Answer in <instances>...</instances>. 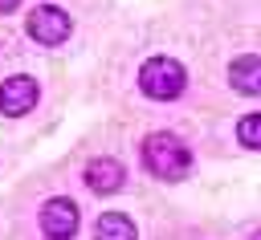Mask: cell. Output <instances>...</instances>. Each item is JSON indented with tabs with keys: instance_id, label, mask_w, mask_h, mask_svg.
<instances>
[{
	"instance_id": "6da1fadb",
	"label": "cell",
	"mask_w": 261,
	"mask_h": 240,
	"mask_svg": "<svg viewBox=\"0 0 261 240\" xmlns=\"http://www.w3.org/2000/svg\"><path fill=\"white\" fill-rule=\"evenodd\" d=\"M143 167H147L155 179L179 183V179L192 171V151H188L171 130H155V134L143 138Z\"/></svg>"
},
{
	"instance_id": "7a4b0ae2",
	"label": "cell",
	"mask_w": 261,
	"mask_h": 240,
	"mask_svg": "<svg viewBox=\"0 0 261 240\" xmlns=\"http://www.w3.org/2000/svg\"><path fill=\"white\" fill-rule=\"evenodd\" d=\"M184 85H188V73L175 57H151L139 69V89L155 102H175L184 94Z\"/></svg>"
},
{
	"instance_id": "3957f363",
	"label": "cell",
	"mask_w": 261,
	"mask_h": 240,
	"mask_svg": "<svg viewBox=\"0 0 261 240\" xmlns=\"http://www.w3.org/2000/svg\"><path fill=\"white\" fill-rule=\"evenodd\" d=\"M29 37L37 41V45H61L69 33H73V20L57 8V4H37L33 12H29Z\"/></svg>"
},
{
	"instance_id": "277c9868",
	"label": "cell",
	"mask_w": 261,
	"mask_h": 240,
	"mask_svg": "<svg viewBox=\"0 0 261 240\" xmlns=\"http://www.w3.org/2000/svg\"><path fill=\"white\" fill-rule=\"evenodd\" d=\"M41 232L45 240H73L77 232V203L69 195H53L41 203Z\"/></svg>"
},
{
	"instance_id": "5b68a950",
	"label": "cell",
	"mask_w": 261,
	"mask_h": 240,
	"mask_svg": "<svg viewBox=\"0 0 261 240\" xmlns=\"http://www.w3.org/2000/svg\"><path fill=\"white\" fill-rule=\"evenodd\" d=\"M33 106H37V81H33V77L16 73V77H8V81L0 85V114L20 118V114H29Z\"/></svg>"
},
{
	"instance_id": "8992f818",
	"label": "cell",
	"mask_w": 261,
	"mask_h": 240,
	"mask_svg": "<svg viewBox=\"0 0 261 240\" xmlns=\"http://www.w3.org/2000/svg\"><path fill=\"white\" fill-rule=\"evenodd\" d=\"M122 183H126V171H122L118 159L102 155V159L86 163V187L94 195H114V191H122Z\"/></svg>"
},
{
	"instance_id": "52a82bcc",
	"label": "cell",
	"mask_w": 261,
	"mask_h": 240,
	"mask_svg": "<svg viewBox=\"0 0 261 240\" xmlns=\"http://www.w3.org/2000/svg\"><path fill=\"white\" fill-rule=\"evenodd\" d=\"M228 81H232V89H237V94L257 98V94H261V57L241 53V57L228 65Z\"/></svg>"
},
{
	"instance_id": "ba28073f",
	"label": "cell",
	"mask_w": 261,
	"mask_h": 240,
	"mask_svg": "<svg viewBox=\"0 0 261 240\" xmlns=\"http://www.w3.org/2000/svg\"><path fill=\"white\" fill-rule=\"evenodd\" d=\"M94 240H139V228H135L130 216L106 212V216H98V224H94Z\"/></svg>"
},
{
	"instance_id": "9c48e42d",
	"label": "cell",
	"mask_w": 261,
	"mask_h": 240,
	"mask_svg": "<svg viewBox=\"0 0 261 240\" xmlns=\"http://www.w3.org/2000/svg\"><path fill=\"white\" fill-rule=\"evenodd\" d=\"M237 138H241V146L261 151V114H245V118L237 122Z\"/></svg>"
},
{
	"instance_id": "30bf717a",
	"label": "cell",
	"mask_w": 261,
	"mask_h": 240,
	"mask_svg": "<svg viewBox=\"0 0 261 240\" xmlns=\"http://www.w3.org/2000/svg\"><path fill=\"white\" fill-rule=\"evenodd\" d=\"M12 8H20V0H0V16H4V12H12Z\"/></svg>"
},
{
	"instance_id": "8fae6325",
	"label": "cell",
	"mask_w": 261,
	"mask_h": 240,
	"mask_svg": "<svg viewBox=\"0 0 261 240\" xmlns=\"http://www.w3.org/2000/svg\"><path fill=\"white\" fill-rule=\"evenodd\" d=\"M253 240H261V232H253Z\"/></svg>"
}]
</instances>
